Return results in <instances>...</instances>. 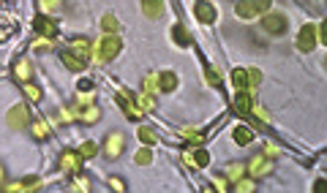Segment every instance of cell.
<instances>
[{
  "label": "cell",
  "mask_w": 327,
  "mask_h": 193,
  "mask_svg": "<svg viewBox=\"0 0 327 193\" xmlns=\"http://www.w3.org/2000/svg\"><path fill=\"white\" fill-rule=\"evenodd\" d=\"M270 3H273V0H237V3H235V14L240 19H253V17L262 14V11H268Z\"/></svg>",
  "instance_id": "6da1fadb"
},
{
  "label": "cell",
  "mask_w": 327,
  "mask_h": 193,
  "mask_svg": "<svg viewBox=\"0 0 327 193\" xmlns=\"http://www.w3.org/2000/svg\"><path fill=\"white\" fill-rule=\"evenodd\" d=\"M120 46H123V41H120L115 33H112V36H104L101 41L96 44V57L101 60V63H109L112 57H117Z\"/></svg>",
  "instance_id": "7a4b0ae2"
},
{
  "label": "cell",
  "mask_w": 327,
  "mask_h": 193,
  "mask_svg": "<svg viewBox=\"0 0 327 193\" xmlns=\"http://www.w3.org/2000/svg\"><path fill=\"white\" fill-rule=\"evenodd\" d=\"M117 104L123 106V115L128 117V120H142L145 112L139 109V104L134 101V95H128L125 90H120V92H117Z\"/></svg>",
  "instance_id": "3957f363"
},
{
  "label": "cell",
  "mask_w": 327,
  "mask_h": 193,
  "mask_svg": "<svg viewBox=\"0 0 327 193\" xmlns=\"http://www.w3.org/2000/svg\"><path fill=\"white\" fill-rule=\"evenodd\" d=\"M193 17L202 25H213L216 22V6H213L210 0H197V3H193Z\"/></svg>",
  "instance_id": "277c9868"
},
{
  "label": "cell",
  "mask_w": 327,
  "mask_h": 193,
  "mask_svg": "<svg viewBox=\"0 0 327 193\" xmlns=\"http://www.w3.org/2000/svg\"><path fill=\"white\" fill-rule=\"evenodd\" d=\"M6 123H9V128L14 131H22L25 125L30 123V115H28V106H14V109H9V117H6Z\"/></svg>",
  "instance_id": "5b68a950"
},
{
  "label": "cell",
  "mask_w": 327,
  "mask_h": 193,
  "mask_svg": "<svg viewBox=\"0 0 327 193\" xmlns=\"http://www.w3.org/2000/svg\"><path fill=\"white\" fill-rule=\"evenodd\" d=\"M316 46V28L313 25H303L297 33V49L300 52H311Z\"/></svg>",
  "instance_id": "8992f818"
},
{
  "label": "cell",
  "mask_w": 327,
  "mask_h": 193,
  "mask_svg": "<svg viewBox=\"0 0 327 193\" xmlns=\"http://www.w3.org/2000/svg\"><path fill=\"white\" fill-rule=\"evenodd\" d=\"M60 169L69 171V174H79V169H82V155L74 150H66L63 155H60Z\"/></svg>",
  "instance_id": "52a82bcc"
},
{
  "label": "cell",
  "mask_w": 327,
  "mask_h": 193,
  "mask_svg": "<svg viewBox=\"0 0 327 193\" xmlns=\"http://www.w3.org/2000/svg\"><path fill=\"white\" fill-rule=\"evenodd\" d=\"M262 28L273 33V36H281V33L286 30V17L284 14H268L262 19Z\"/></svg>",
  "instance_id": "ba28073f"
},
{
  "label": "cell",
  "mask_w": 327,
  "mask_h": 193,
  "mask_svg": "<svg viewBox=\"0 0 327 193\" xmlns=\"http://www.w3.org/2000/svg\"><path fill=\"white\" fill-rule=\"evenodd\" d=\"M104 150H106V158L109 161H115V158H120V152H123V134H109L104 142Z\"/></svg>",
  "instance_id": "9c48e42d"
},
{
  "label": "cell",
  "mask_w": 327,
  "mask_h": 193,
  "mask_svg": "<svg viewBox=\"0 0 327 193\" xmlns=\"http://www.w3.org/2000/svg\"><path fill=\"white\" fill-rule=\"evenodd\" d=\"M69 52H74L77 57H82L85 63H88V57L93 55V44L88 41V38H74V41H71V49Z\"/></svg>",
  "instance_id": "30bf717a"
},
{
  "label": "cell",
  "mask_w": 327,
  "mask_h": 193,
  "mask_svg": "<svg viewBox=\"0 0 327 193\" xmlns=\"http://www.w3.org/2000/svg\"><path fill=\"white\" fill-rule=\"evenodd\" d=\"M33 25H36V30L41 33L44 38H55L57 36V28H55V22H52L49 17H36V22H33Z\"/></svg>",
  "instance_id": "8fae6325"
},
{
  "label": "cell",
  "mask_w": 327,
  "mask_h": 193,
  "mask_svg": "<svg viewBox=\"0 0 327 193\" xmlns=\"http://www.w3.org/2000/svg\"><path fill=\"white\" fill-rule=\"evenodd\" d=\"M142 14L148 19H158L164 14V3L161 0H142Z\"/></svg>",
  "instance_id": "7c38bea8"
},
{
  "label": "cell",
  "mask_w": 327,
  "mask_h": 193,
  "mask_svg": "<svg viewBox=\"0 0 327 193\" xmlns=\"http://www.w3.org/2000/svg\"><path fill=\"white\" fill-rule=\"evenodd\" d=\"M273 169L268 158H262V155H256L253 161L248 163V171H251V177H262V174H268V171Z\"/></svg>",
  "instance_id": "4fadbf2b"
},
{
  "label": "cell",
  "mask_w": 327,
  "mask_h": 193,
  "mask_svg": "<svg viewBox=\"0 0 327 193\" xmlns=\"http://www.w3.org/2000/svg\"><path fill=\"white\" fill-rule=\"evenodd\" d=\"M185 163L188 166H197V169H205L210 163V155L205 150H197V152H185Z\"/></svg>",
  "instance_id": "5bb4252c"
},
{
  "label": "cell",
  "mask_w": 327,
  "mask_h": 193,
  "mask_svg": "<svg viewBox=\"0 0 327 193\" xmlns=\"http://www.w3.org/2000/svg\"><path fill=\"white\" fill-rule=\"evenodd\" d=\"M177 87V76H175V71H164V74H158V90H164V92H175Z\"/></svg>",
  "instance_id": "9a60e30c"
},
{
  "label": "cell",
  "mask_w": 327,
  "mask_h": 193,
  "mask_svg": "<svg viewBox=\"0 0 327 193\" xmlns=\"http://www.w3.org/2000/svg\"><path fill=\"white\" fill-rule=\"evenodd\" d=\"M30 76H33L30 63H28V60H17V65H14V79H17V82H30Z\"/></svg>",
  "instance_id": "2e32d148"
},
{
  "label": "cell",
  "mask_w": 327,
  "mask_h": 193,
  "mask_svg": "<svg viewBox=\"0 0 327 193\" xmlns=\"http://www.w3.org/2000/svg\"><path fill=\"white\" fill-rule=\"evenodd\" d=\"M60 60H63V65H69L71 71H82L85 65H88L82 57H77L74 52H63V55H60Z\"/></svg>",
  "instance_id": "e0dca14e"
},
{
  "label": "cell",
  "mask_w": 327,
  "mask_h": 193,
  "mask_svg": "<svg viewBox=\"0 0 327 193\" xmlns=\"http://www.w3.org/2000/svg\"><path fill=\"white\" fill-rule=\"evenodd\" d=\"M232 82H235L237 92H248V71H243V68L232 71Z\"/></svg>",
  "instance_id": "ac0fdd59"
},
{
  "label": "cell",
  "mask_w": 327,
  "mask_h": 193,
  "mask_svg": "<svg viewBox=\"0 0 327 193\" xmlns=\"http://www.w3.org/2000/svg\"><path fill=\"white\" fill-rule=\"evenodd\" d=\"M251 95H248V92H237V98H235V112H237V115H248V112H251Z\"/></svg>",
  "instance_id": "d6986e66"
},
{
  "label": "cell",
  "mask_w": 327,
  "mask_h": 193,
  "mask_svg": "<svg viewBox=\"0 0 327 193\" xmlns=\"http://www.w3.org/2000/svg\"><path fill=\"white\" fill-rule=\"evenodd\" d=\"M79 120H82V123H98V120H101V109H98L96 104H90L88 109L79 112Z\"/></svg>",
  "instance_id": "ffe728a7"
},
{
  "label": "cell",
  "mask_w": 327,
  "mask_h": 193,
  "mask_svg": "<svg viewBox=\"0 0 327 193\" xmlns=\"http://www.w3.org/2000/svg\"><path fill=\"white\" fill-rule=\"evenodd\" d=\"M172 38L177 41V46H191V36L185 33L183 25H175V28H172Z\"/></svg>",
  "instance_id": "44dd1931"
},
{
  "label": "cell",
  "mask_w": 327,
  "mask_h": 193,
  "mask_svg": "<svg viewBox=\"0 0 327 193\" xmlns=\"http://www.w3.org/2000/svg\"><path fill=\"white\" fill-rule=\"evenodd\" d=\"M22 90H25V95H28L33 104H36V101H41V98H44L41 87H36V84H33V82H25V84H22Z\"/></svg>",
  "instance_id": "7402d4cb"
},
{
  "label": "cell",
  "mask_w": 327,
  "mask_h": 193,
  "mask_svg": "<svg viewBox=\"0 0 327 193\" xmlns=\"http://www.w3.org/2000/svg\"><path fill=\"white\" fill-rule=\"evenodd\" d=\"M142 90L148 92V95H156V92H158V74H148V76H145Z\"/></svg>",
  "instance_id": "603a6c76"
},
{
  "label": "cell",
  "mask_w": 327,
  "mask_h": 193,
  "mask_svg": "<svg viewBox=\"0 0 327 193\" xmlns=\"http://www.w3.org/2000/svg\"><path fill=\"white\" fill-rule=\"evenodd\" d=\"M232 139H235L237 144H251L253 142V131L251 128H237L235 134H232Z\"/></svg>",
  "instance_id": "cb8c5ba5"
},
{
  "label": "cell",
  "mask_w": 327,
  "mask_h": 193,
  "mask_svg": "<svg viewBox=\"0 0 327 193\" xmlns=\"http://www.w3.org/2000/svg\"><path fill=\"white\" fill-rule=\"evenodd\" d=\"M243 174H245V166L243 163H232L229 169H226V179H232V182H237Z\"/></svg>",
  "instance_id": "d4e9b609"
},
{
  "label": "cell",
  "mask_w": 327,
  "mask_h": 193,
  "mask_svg": "<svg viewBox=\"0 0 327 193\" xmlns=\"http://www.w3.org/2000/svg\"><path fill=\"white\" fill-rule=\"evenodd\" d=\"M101 30L106 33V36H112V33H117V19L112 17V14H106V17L101 19Z\"/></svg>",
  "instance_id": "484cf974"
},
{
  "label": "cell",
  "mask_w": 327,
  "mask_h": 193,
  "mask_svg": "<svg viewBox=\"0 0 327 193\" xmlns=\"http://www.w3.org/2000/svg\"><path fill=\"white\" fill-rule=\"evenodd\" d=\"M137 104H139V109L142 112H150V109H156V98L148 95V92H142V95L137 98Z\"/></svg>",
  "instance_id": "4316f807"
},
{
  "label": "cell",
  "mask_w": 327,
  "mask_h": 193,
  "mask_svg": "<svg viewBox=\"0 0 327 193\" xmlns=\"http://www.w3.org/2000/svg\"><path fill=\"white\" fill-rule=\"evenodd\" d=\"M33 136H36V139H46V136H49V125H46L44 120H36V123H33Z\"/></svg>",
  "instance_id": "83f0119b"
},
{
  "label": "cell",
  "mask_w": 327,
  "mask_h": 193,
  "mask_svg": "<svg viewBox=\"0 0 327 193\" xmlns=\"http://www.w3.org/2000/svg\"><path fill=\"white\" fill-rule=\"evenodd\" d=\"M139 139H142V144H156V134H153V128H148V125H142L139 128Z\"/></svg>",
  "instance_id": "f1b7e54d"
},
{
  "label": "cell",
  "mask_w": 327,
  "mask_h": 193,
  "mask_svg": "<svg viewBox=\"0 0 327 193\" xmlns=\"http://www.w3.org/2000/svg\"><path fill=\"white\" fill-rule=\"evenodd\" d=\"M33 49H36V52H49L52 49V38H36V41H33Z\"/></svg>",
  "instance_id": "f546056e"
},
{
  "label": "cell",
  "mask_w": 327,
  "mask_h": 193,
  "mask_svg": "<svg viewBox=\"0 0 327 193\" xmlns=\"http://www.w3.org/2000/svg\"><path fill=\"white\" fill-rule=\"evenodd\" d=\"M96 150H98L96 142H85L82 147H79V155H82V158H93V155H96Z\"/></svg>",
  "instance_id": "4dcf8cb0"
},
{
  "label": "cell",
  "mask_w": 327,
  "mask_h": 193,
  "mask_svg": "<svg viewBox=\"0 0 327 193\" xmlns=\"http://www.w3.org/2000/svg\"><path fill=\"white\" fill-rule=\"evenodd\" d=\"M259 82H262V74H259L256 68H251V71H248V92L256 90V84H259Z\"/></svg>",
  "instance_id": "1f68e13d"
},
{
  "label": "cell",
  "mask_w": 327,
  "mask_h": 193,
  "mask_svg": "<svg viewBox=\"0 0 327 193\" xmlns=\"http://www.w3.org/2000/svg\"><path fill=\"white\" fill-rule=\"evenodd\" d=\"M33 188H38V179H30V182H14V185H9V190H33Z\"/></svg>",
  "instance_id": "d6a6232c"
},
{
  "label": "cell",
  "mask_w": 327,
  "mask_h": 193,
  "mask_svg": "<svg viewBox=\"0 0 327 193\" xmlns=\"http://www.w3.org/2000/svg\"><path fill=\"white\" fill-rule=\"evenodd\" d=\"M150 161H153V152H150L148 147H142V150L137 152V163H139V166H148Z\"/></svg>",
  "instance_id": "836d02e7"
},
{
  "label": "cell",
  "mask_w": 327,
  "mask_h": 193,
  "mask_svg": "<svg viewBox=\"0 0 327 193\" xmlns=\"http://www.w3.org/2000/svg\"><path fill=\"white\" fill-rule=\"evenodd\" d=\"M180 134H183L185 139H191V142H197V144H199V142H202V139H205L202 134H197V128H183V131H180Z\"/></svg>",
  "instance_id": "e575fe53"
},
{
  "label": "cell",
  "mask_w": 327,
  "mask_h": 193,
  "mask_svg": "<svg viewBox=\"0 0 327 193\" xmlns=\"http://www.w3.org/2000/svg\"><path fill=\"white\" fill-rule=\"evenodd\" d=\"M235 188H237L240 193H251V190H253V182H251V179H243V177H240L237 182H235Z\"/></svg>",
  "instance_id": "d590c367"
},
{
  "label": "cell",
  "mask_w": 327,
  "mask_h": 193,
  "mask_svg": "<svg viewBox=\"0 0 327 193\" xmlns=\"http://www.w3.org/2000/svg\"><path fill=\"white\" fill-rule=\"evenodd\" d=\"M208 82L216 87V84H221V74H218L216 68H208Z\"/></svg>",
  "instance_id": "8d00e7d4"
},
{
  "label": "cell",
  "mask_w": 327,
  "mask_h": 193,
  "mask_svg": "<svg viewBox=\"0 0 327 193\" xmlns=\"http://www.w3.org/2000/svg\"><path fill=\"white\" fill-rule=\"evenodd\" d=\"M57 120H60V123H74V112L60 109V112H57Z\"/></svg>",
  "instance_id": "74e56055"
},
{
  "label": "cell",
  "mask_w": 327,
  "mask_h": 193,
  "mask_svg": "<svg viewBox=\"0 0 327 193\" xmlns=\"http://www.w3.org/2000/svg\"><path fill=\"white\" fill-rule=\"evenodd\" d=\"M278 155H281V150L276 144H265V158H278Z\"/></svg>",
  "instance_id": "f35d334b"
},
{
  "label": "cell",
  "mask_w": 327,
  "mask_h": 193,
  "mask_svg": "<svg viewBox=\"0 0 327 193\" xmlns=\"http://www.w3.org/2000/svg\"><path fill=\"white\" fill-rule=\"evenodd\" d=\"M41 9L44 11H55V9H60V0H41Z\"/></svg>",
  "instance_id": "ab89813d"
},
{
  "label": "cell",
  "mask_w": 327,
  "mask_h": 193,
  "mask_svg": "<svg viewBox=\"0 0 327 193\" xmlns=\"http://www.w3.org/2000/svg\"><path fill=\"white\" fill-rule=\"evenodd\" d=\"M251 112H253V115H256L259 120H262V123H268V112H265L262 106H251Z\"/></svg>",
  "instance_id": "60d3db41"
},
{
  "label": "cell",
  "mask_w": 327,
  "mask_h": 193,
  "mask_svg": "<svg viewBox=\"0 0 327 193\" xmlns=\"http://www.w3.org/2000/svg\"><path fill=\"white\" fill-rule=\"evenodd\" d=\"M109 185H112V188H115V190H125L123 179H109Z\"/></svg>",
  "instance_id": "b9f144b4"
},
{
  "label": "cell",
  "mask_w": 327,
  "mask_h": 193,
  "mask_svg": "<svg viewBox=\"0 0 327 193\" xmlns=\"http://www.w3.org/2000/svg\"><path fill=\"white\" fill-rule=\"evenodd\" d=\"M79 90H93V82H88V79H82V82H79Z\"/></svg>",
  "instance_id": "7bdbcfd3"
},
{
  "label": "cell",
  "mask_w": 327,
  "mask_h": 193,
  "mask_svg": "<svg viewBox=\"0 0 327 193\" xmlns=\"http://www.w3.org/2000/svg\"><path fill=\"white\" fill-rule=\"evenodd\" d=\"M3 177H6V171H3V166H0V182H3Z\"/></svg>",
  "instance_id": "ee69618b"
}]
</instances>
